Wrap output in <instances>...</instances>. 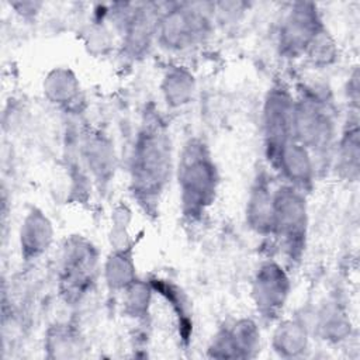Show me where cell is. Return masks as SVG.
<instances>
[{
	"mask_svg": "<svg viewBox=\"0 0 360 360\" xmlns=\"http://www.w3.org/2000/svg\"><path fill=\"white\" fill-rule=\"evenodd\" d=\"M172 11L173 13L167 14L166 20L162 21L163 34L169 38V41H176L177 45H183L184 41L191 42L195 39L204 27L202 17L194 13L195 10L190 13V8H177Z\"/></svg>",
	"mask_w": 360,
	"mask_h": 360,
	"instance_id": "obj_2",
	"label": "cell"
},
{
	"mask_svg": "<svg viewBox=\"0 0 360 360\" xmlns=\"http://www.w3.org/2000/svg\"><path fill=\"white\" fill-rule=\"evenodd\" d=\"M179 169L184 204L191 210L210 204L215 191V172L201 145H188Z\"/></svg>",
	"mask_w": 360,
	"mask_h": 360,
	"instance_id": "obj_1",
	"label": "cell"
}]
</instances>
